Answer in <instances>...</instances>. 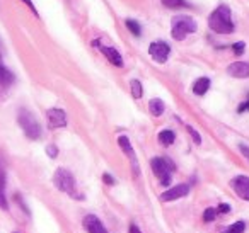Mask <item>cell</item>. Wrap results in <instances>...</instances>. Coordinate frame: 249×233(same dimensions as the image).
<instances>
[{"instance_id":"1","label":"cell","mask_w":249,"mask_h":233,"mask_svg":"<svg viewBox=\"0 0 249 233\" xmlns=\"http://www.w3.org/2000/svg\"><path fill=\"white\" fill-rule=\"evenodd\" d=\"M208 28L217 34H232L234 22L231 17V9L227 5H218L208 17Z\"/></svg>"},{"instance_id":"2","label":"cell","mask_w":249,"mask_h":233,"mask_svg":"<svg viewBox=\"0 0 249 233\" xmlns=\"http://www.w3.org/2000/svg\"><path fill=\"white\" fill-rule=\"evenodd\" d=\"M196 22L190 16H176L171 21V36H173L176 41H183L188 34H193L196 32Z\"/></svg>"},{"instance_id":"3","label":"cell","mask_w":249,"mask_h":233,"mask_svg":"<svg viewBox=\"0 0 249 233\" xmlns=\"http://www.w3.org/2000/svg\"><path fill=\"white\" fill-rule=\"evenodd\" d=\"M53 184H55V187L58 189V191L67 192V194L72 196V198L82 199L80 196H77V192H75V177H73L72 172L67 171V169H63V167L56 169L55 175H53Z\"/></svg>"},{"instance_id":"4","label":"cell","mask_w":249,"mask_h":233,"mask_svg":"<svg viewBox=\"0 0 249 233\" xmlns=\"http://www.w3.org/2000/svg\"><path fill=\"white\" fill-rule=\"evenodd\" d=\"M18 121H19V126L22 128L24 135L28 136L29 140H38L41 136V126H39L38 119L35 118L31 111L28 109H21L19 111V116H18Z\"/></svg>"},{"instance_id":"5","label":"cell","mask_w":249,"mask_h":233,"mask_svg":"<svg viewBox=\"0 0 249 233\" xmlns=\"http://www.w3.org/2000/svg\"><path fill=\"white\" fill-rule=\"evenodd\" d=\"M150 167H152V172L156 174V177L159 179V182L162 186H169L173 177H171V172L176 171L173 160L169 158H162V157H156L150 160Z\"/></svg>"},{"instance_id":"6","label":"cell","mask_w":249,"mask_h":233,"mask_svg":"<svg viewBox=\"0 0 249 233\" xmlns=\"http://www.w3.org/2000/svg\"><path fill=\"white\" fill-rule=\"evenodd\" d=\"M118 145H120V148L123 150L124 153H126V157H128V158H130V162H132V171H133V175H135V177H139V175H140L139 160H137L135 150H133L132 143H130V138H128V136L121 135L120 138H118Z\"/></svg>"},{"instance_id":"7","label":"cell","mask_w":249,"mask_h":233,"mask_svg":"<svg viewBox=\"0 0 249 233\" xmlns=\"http://www.w3.org/2000/svg\"><path fill=\"white\" fill-rule=\"evenodd\" d=\"M149 55L152 56L154 62L157 63H166L171 55V46L164 41H156L149 46Z\"/></svg>"},{"instance_id":"8","label":"cell","mask_w":249,"mask_h":233,"mask_svg":"<svg viewBox=\"0 0 249 233\" xmlns=\"http://www.w3.org/2000/svg\"><path fill=\"white\" fill-rule=\"evenodd\" d=\"M46 119H48V126L52 129L56 128H65L67 126V114L63 109L53 108L46 111Z\"/></svg>"},{"instance_id":"9","label":"cell","mask_w":249,"mask_h":233,"mask_svg":"<svg viewBox=\"0 0 249 233\" xmlns=\"http://www.w3.org/2000/svg\"><path fill=\"white\" fill-rule=\"evenodd\" d=\"M231 187L235 194L244 201H249V177L246 175H237L231 181Z\"/></svg>"},{"instance_id":"10","label":"cell","mask_w":249,"mask_h":233,"mask_svg":"<svg viewBox=\"0 0 249 233\" xmlns=\"http://www.w3.org/2000/svg\"><path fill=\"white\" fill-rule=\"evenodd\" d=\"M190 194V186L188 184H179V186H174V187L167 189L166 192L160 194V201L162 202H169V201H176L179 198H184V196Z\"/></svg>"},{"instance_id":"11","label":"cell","mask_w":249,"mask_h":233,"mask_svg":"<svg viewBox=\"0 0 249 233\" xmlns=\"http://www.w3.org/2000/svg\"><path fill=\"white\" fill-rule=\"evenodd\" d=\"M92 45L99 48V51L103 53L104 56H106L107 62H109L111 65H114V66H123V58H121V55H120V51H118V49L109 48V46L99 45V41H94Z\"/></svg>"},{"instance_id":"12","label":"cell","mask_w":249,"mask_h":233,"mask_svg":"<svg viewBox=\"0 0 249 233\" xmlns=\"http://www.w3.org/2000/svg\"><path fill=\"white\" fill-rule=\"evenodd\" d=\"M82 225H84V228H86L89 233H109L106 230V226H104L103 223H101V219L97 218L96 215H87V216H84Z\"/></svg>"},{"instance_id":"13","label":"cell","mask_w":249,"mask_h":233,"mask_svg":"<svg viewBox=\"0 0 249 233\" xmlns=\"http://www.w3.org/2000/svg\"><path fill=\"white\" fill-rule=\"evenodd\" d=\"M227 73L234 78H248L249 77V63L248 62H234L227 66Z\"/></svg>"},{"instance_id":"14","label":"cell","mask_w":249,"mask_h":233,"mask_svg":"<svg viewBox=\"0 0 249 233\" xmlns=\"http://www.w3.org/2000/svg\"><path fill=\"white\" fill-rule=\"evenodd\" d=\"M0 208L9 209V202H7V198H5V169H4V164L0 160Z\"/></svg>"},{"instance_id":"15","label":"cell","mask_w":249,"mask_h":233,"mask_svg":"<svg viewBox=\"0 0 249 233\" xmlns=\"http://www.w3.org/2000/svg\"><path fill=\"white\" fill-rule=\"evenodd\" d=\"M210 85H212L210 78H208V77H201V78L195 80V84H193V92H195L196 95H205V94H207L208 89H210Z\"/></svg>"},{"instance_id":"16","label":"cell","mask_w":249,"mask_h":233,"mask_svg":"<svg viewBox=\"0 0 249 233\" xmlns=\"http://www.w3.org/2000/svg\"><path fill=\"white\" fill-rule=\"evenodd\" d=\"M14 82V73L0 63V87H9Z\"/></svg>"},{"instance_id":"17","label":"cell","mask_w":249,"mask_h":233,"mask_svg":"<svg viewBox=\"0 0 249 233\" xmlns=\"http://www.w3.org/2000/svg\"><path fill=\"white\" fill-rule=\"evenodd\" d=\"M157 140H159V143L162 146H171L176 141V135H174L173 129H162L159 133V136H157Z\"/></svg>"},{"instance_id":"18","label":"cell","mask_w":249,"mask_h":233,"mask_svg":"<svg viewBox=\"0 0 249 233\" xmlns=\"http://www.w3.org/2000/svg\"><path fill=\"white\" fill-rule=\"evenodd\" d=\"M164 109H166V104H164L162 99H152V101L149 102V111L152 116H160L164 112Z\"/></svg>"},{"instance_id":"19","label":"cell","mask_w":249,"mask_h":233,"mask_svg":"<svg viewBox=\"0 0 249 233\" xmlns=\"http://www.w3.org/2000/svg\"><path fill=\"white\" fill-rule=\"evenodd\" d=\"M130 89H132V95H133V99H142V95H143L142 82L137 80V78H133V80L130 82Z\"/></svg>"},{"instance_id":"20","label":"cell","mask_w":249,"mask_h":233,"mask_svg":"<svg viewBox=\"0 0 249 233\" xmlns=\"http://www.w3.org/2000/svg\"><path fill=\"white\" fill-rule=\"evenodd\" d=\"M164 7L167 9H179V7H190L186 0H160Z\"/></svg>"},{"instance_id":"21","label":"cell","mask_w":249,"mask_h":233,"mask_svg":"<svg viewBox=\"0 0 249 233\" xmlns=\"http://www.w3.org/2000/svg\"><path fill=\"white\" fill-rule=\"evenodd\" d=\"M244 230H246L244 221H235V223H232L231 226H227L222 233H244Z\"/></svg>"},{"instance_id":"22","label":"cell","mask_w":249,"mask_h":233,"mask_svg":"<svg viewBox=\"0 0 249 233\" xmlns=\"http://www.w3.org/2000/svg\"><path fill=\"white\" fill-rule=\"evenodd\" d=\"M126 28H128V31L132 32L133 36H140V32H142V28H140V24L137 21H133V19H126Z\"/></svg>"},{"instance_id":"23","label":"cell","mask_w":249,"mask_h":233,"mask_svg":"<svg viewBox=\"0 0 249 233\" xmlns=\"http://www.w3.org/2000/svg\"><path fill=\"white\" fill-rule=\"evenodd\" d=\"M215 216H217V209H215V208H207V209H205V213H203V221H207V223L213 221Z\"/></svg>"},{"instance_id":"24","label":"cell","mask_w":249,"mask_h":233,"mask_svg":"<svg viewBox=\"0 0 249 233\" xmlns=\"http://www.w3.org/2000/svg\"><path fill=\"white\" fill-rule=\"evenodd\" d=\"M186 129H188V133L191 135V138H193V141L196 143V145H201V136H200V133H198L196 129H195L193 126H190V124H186Z\"/></svg>"},{"instance_id":"25","label":"cell","mask_w":249,"mask_h":233,"mask_svg":"<svg viewBox=\"0 0 249 233\" xmlns=\"http://www.w3.org/2000/svg\"><path fill=\"white\" fill-rule=\"evenodd\" d=\"M46 155H48L50 158H56V155H58V148H56V145L46 146Z\"/></svg>"},{"instance_id":"26","label":"cell","mask_w":249,"mask_h":233,"mask_svg":"<svg viewBox=\"0 0 249 233\" xmlns=\"http://www.w3.org/2000/svg\"><path fill=\"white\" fill-rule=\"evenodd\" d=\"M244 48H246V45L242 41L234 43V45H232V49H234L235 55H242V53H244Z\"/></svg>"},{"instance_id":"27","label":"cell","mask_w":249,"mask_h":233,"mask_svg":"<svg viewBox=\"0 0 249 233\" xmlns=\"http://www.w3.org/2000/svg\"><path fill=\"white\" fill-rule=\"evenodd\" d=\"M246 111H249V95H248V99H246L244 102H241V104L237 106L239 114H242V112H246Z\"/></svg>"},{"instance_id":"28","label":"cell","mask_w":249,"mask_h":233,"mask_svg":"<svg viewBox=\"0 0 249 233\" xmlns=\"http://www.w3.org/2000/svg\"><path fill=\"white\" fill-rule=\"evenodd\" d=\"M217 213H224V215H227V213H231V204H218V208H217Z\"/></svg>"},{"instance_id":"29","label":"cell","mask_w":249,"mask_h":233,"mask_svg":"<svg viewBox=\"0 0 249 233\" xmlns=\"http://www.w3.org/2000/svg\"><path fill=\"white\" fill-rule=\"evenodd\" d=\"M239 150H241L242 155H244V157L249 160V146H246L244 143H241V145H239Z\"/></svg>"},{"instance_id":"30","label":"cell","mask_w":249,"mask_h":233,"mask_svg":"<svg viewBox=\"0 0 249 233\" xmlns=\"http://www.w3.org/2000/svg\"><path fill=\"white\" fill-rule=\"evenodd\" d=\"M103 179H104V182H106V184H109V186H113L114 182H116V181H114V177H111L109 174H104Z\"/></svg>"},{"instance_id":"31","label":"cell","mask_w":249,"mask_h":233,"mask_svg":"<svg viewBox=\"0 0 249 233\" xmlns=\"http://www.w3.org/2000/svg\"><path fill=\"white\" fill-rule=\"evenodd\" d=\"M22 2H24V4H26V5H28V7H29V9H31V11H33V12H35V14H36V16H38V11H36L35 4H33L31 0H22Z\"/></svg>"},{"instance_id":"32","label":"cell","mask_w":249,"mask_h":233,"mask_svg":"<svg viewBox=\"0 0 249 233\" xmlns=\"http://www.w3.org/2000/svg\"><path fill=\"white\" fill-rule=\"evenodd\" d=\"M130 233H142L139 230V226L135 225V223H132V225H130Z\"/></svg>"}]
</instances>
